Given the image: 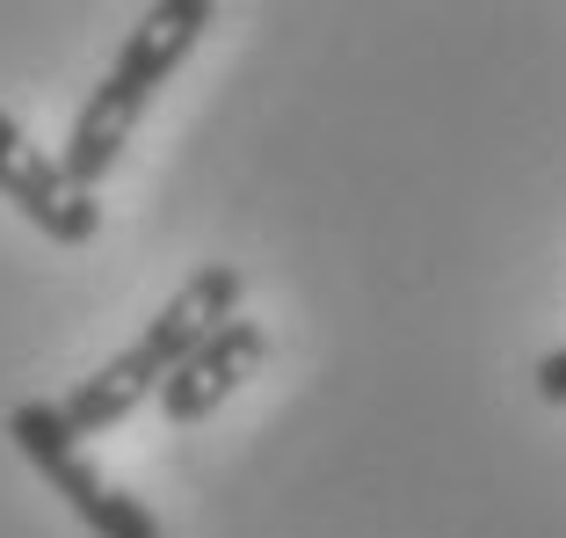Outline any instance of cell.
<instances>
[{"mask_svg":"<svg viewBox=\"0 0 566 538\" xmlns=\"http://www.w3.org/2000/svg\"><path fill=\"white\" fill-rule=\"evenodd\" d=\"M531 386H537V401H552V407H566V350H552V356H537V371H531Z\"/></svg>","mask_w":566,"mask_h":538,"instance_id":"8992f818","label":"cell"},{"mask_svg":"<svg viewBox=\"0 0 566 538\" xmlns=\"http://www.w3.org/2000/svg\"><path fill=\"white\" fill-rule=\"evenodd\" d=\"M240 299H248L240 262H203L197 277H182V291L146 320V335H138L132 350H117L102 371H87L81 386L59 401L66 430L73 437H109V430H124V422H132L146 401H160L167 379L240 313Z\"/></svg>","mask_w":566,"mask_h":538,"instance_id":"6da1fadb","label":"cell"},{"mask_svg":"<svg viewBox=\"0 0 566 538\" xmlns=\"http://www.w3.org/2000/svg\"><path fill=\"white\" fill-rule=\"evenodd\" d=\"M262 364H269V328H262V320H248V313H233V320H226V328H218V335L160 386V415L175 422V430H197V422L218 415V407L233 401V393L248 386Z\"/></svg>","mask_w":566,"mask_h":538,"instance_id":"5b68a950","label":"cell"},{"mask_svg":"<svg viewBox=\"0 0 566 538\" xmlns=\"http://www.w3.org/2000/svg\"><path fill=\"white\" fill-rule=\"evenodd\" d=\"M0 197L15 204L44 240H59V248H87V240L102 234V204L87 197V189H73L66 168H59L8 110H0Z\"/></svg>","mask_w":566,"mask_h":538,"instance_id":"277c9868","label":"cell"},{"mask_svg":"<svg viewBox=\"0 0 566 538\" xmlns=\"http://www.w3.org/2000/svg\"><path fill=\"white\" fill-rule=\"evenodd\" d=\"M8 444H15V452L51 480V495H66V509L95 538H160V517H153L138 495H124V488L102 480V466L81 452V437L66 430L59 401H22L15 415H8Z\"/></svg>","mask_w":566,"mask_h":538,"instance_id":"3957f363","label":"cell"},{"mask_svg":"<svg viewBox=\"0 0 566 538\" xmlns=\"http://www.w3.org/2000/svg\"><path fill=\"white\" fill-rule=\"evenodd\" d=\"M211 22H218L211 0H160V8H146V15L124 30L117 59H109V73H102L95 87H87L81 117H73V132H66V153H59V168H66L73 189L95 197V189L109 183V168L124 161L138 117H146L153 95L175 81V66L203 44Z\"/></svg>","mask_w":566,"mask_h":538,"instance_id":"7a4b0ae2","label":"cell"}]
</instances>
